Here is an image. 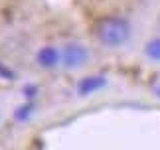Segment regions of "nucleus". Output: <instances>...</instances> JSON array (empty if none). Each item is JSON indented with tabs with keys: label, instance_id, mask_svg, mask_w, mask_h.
<instances>
[{
	"label": "nucleus",
	"instance_id": "obj_3",
	"mask_svg": "<svg viewBox=\"0 0 160 150\" xmlns=\"http://www.w3.org/2000/svg\"><path fill=\"white\" fill-rule=\"evenodd\" d=\"M105 83H107V79L103 77V75H89V77H85L83 81H79L77 91H79V95H89V93L101 89Z\"/></svg>",
	"mask_w": 160,
	"mask_h": 150
},
{
	"label": "nucleus",
	"instance_id": "obj_4",
	"mask_svg": "<svg viewBox=\"0 0 160 150\" xmlns=\"http://www.w3.org/2000/svg\"><path fill=\"white\" fill-rule=\"evenodd\" d=\"M59 59H61L59 52H58L55 48H52V46H46V48H42L40 52H38V63L44 65V67H53V65H58Z\"/></svg>",
	"mask_w": 160,
	"mask_h": 150
},
{
	"label": "nucleus",
	"instance_id": "obj_6",
	"mask_svg": "<svg viewBox=\"0 0 160 150\" xmlns=\"http://www.w3.org/2000/svg\"><path fill=\"white\" fill-rule=\"evenodd\" d=\"M30 112H32V105H22V107L16 111L14 117L18 118V121H26V118L30 117Z\"/></svg>",
	"mask_w": 160,
	"mask_h": 150
},
{
	"label": "nucleus",
	"instance_id": "obj_10",
	"mask_svg": "<svg viewBox=\"0 0 160 150\" xmlns=\"http://www.w3.org/2000/svg\"><path fill=\"white\" fill-rule=\"evenodd\" d=\"M158 26H160V20H158Z\"/></svg>",
	"mask_w": 160,
	"mask_h": 150
},
{
	"label": "nucleus",
	"instance_id": "obj_1",
	"mask_svg": "<svg viewBox=\"0 0 160 150\" xmlns=\"http://www.w3.org/2000/svg\"><path fill=\"white\" fill-rule=\"evenodd\" d=\"M95 34L97 38L109 48H117L128 42L131 38V24L125 18H117V16H107L101 18L95 24Z\"/></svg>",
	"mask_w": 160,
	"mask_h": 150
},
{
	"label": "nucleus",
	"instance_id": "obj_7",
	"mask_svg": "<svg viewBox=\"0 0 160 150\" xmlns=\"http://www.w3.org/2000/svg\"><path fill=\"white\" fill-rule=\"evenodd\" d=\"M36 91H38L36 85H26V87H24V95H26V97H34Z\"/></svg>",
	"mask_w": 160,
	"mask_h": 150
},
{
	"label": "nucleus",
	"instance_id": "obj_9",
	"mask_svg": "<svg viewBox=\"0 0 160 150\" xmlns=\"http://www.w3.org/2000/svg\"><path fill=\"white\" fill-rule=\"evenodd\" d=\"M156 93H158V95H160V87H158V89H156Z\"/></svg>",
	"mask_w": 160,
	"mask_h": 150
},
{
	"label": "nucleus",
	"instance_id": "obj_5",
	"mask_svg": "<svg viewBox=\"0 0 160 150\" xmlns=\"http://www.w3.org/2000/svg\"><path fill=\"white\" fill-rule=\"evenodd\" d=\"M146 55L152 58V59H158L160 61V38L150 40L148 43H146Z\"/></svg>",
	"mask_w": 160,
	"mask_h": 150
},
{
	"label": "nucleus",
	"instance_id": "obj_2",
	"mask_svg": "<svg viewBox=\"0 0 160 150\" xmlns=\"http://www.w3.org/2000/svg\"><path fill=\"white\" fill-rule=\"evenodd\" d=\"M89 59V52L87 48L83 46V43H67L63 48V52H61V63L65 67H69V69H75V67H81L85 61Z\"/></svg>",
	"mask_w": 160,
	"mask_h": 150
},
{
	"label": "nucleus",
	"instance_id": "obj_8",
	"mask_svg": "<svg viewBox=\"0 0 160 150\" xmlns=\"http://www.w3.org/2000/svg\"><path fill=\"white\" fill-rule=\"evenodd\" d=\"M0 75H2L4 79H14V73H12L10 69H4L2 65H0Z\"/></svg>",
	"mask_w": 160,
	"mask_h": 150
}]
</instances>
